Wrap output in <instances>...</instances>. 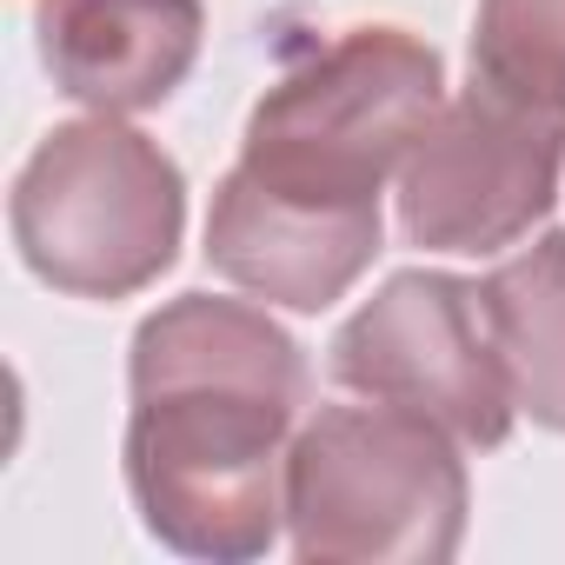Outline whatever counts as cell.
I'll use <instances>...</instances> for the list:
<instances>
[{"label": "cell", "instance_id": "3", "mask_svg": "<svg viewBox=\"0 0 565 565\" xmlns=\"http://www.w3.org/2000/svg\"><path fill=\"white\" fill-rule=\"evenodd\" d=\"M300 558L386 565L446 558L466 525V472L446 426L406 406H327L287 452Z\"/></svg>", "mask_w": 565, "mask_h": 565}, {"label": "cell", "instance_id": "6", "mask_svg": "<svg viewBox=\"0 0 565 565\" xmlns=\"http://www.w3.org/2000/svg\"><path fill=\"white\" fill-rule=\"evenodd\" d=\"M333 373L386 406L426 413L466 446H499L519 406L479 287L446 273H399L373 307H360L333 340Z\"/></svg>", "mask_w": 565, "mask_h": 565}, {"label": "cell", "instance_id": "4", "mask_svg": "<svg viewBox=\"0 0 565 565\" xmlns=\"http://www.w3.org/2000/svg\"><path fill=\"white\" fill-rule=\"evenodd\" d=\"M186 220L180 167L134 127H54L14 180V239L61 294L120 300L173 259Z\"/></svg>", "mask_w": 565, "mask_h": 565}, {"label": "cell", "instance_id": "7", "mask_svg": "<svg viewBox=\"0 0 565 565\" xmlns=\"http://www.w3.org/2000/svg\"><path fill=\"white\" fill-rule=\"evenodd\" d=\"M373 253H380V213H320V206L273 200L239 167L226 173L206 220V259L233 287L300 313L340 300Z\"/></svg>", "mask_w": 565, "mask_h": 565}, {"label": "cell", "instance_id": "5", "mask_svg": "<svg viewBox=\"0 0 565 565\" xmlns=\"http://www.w3.org/2000/svg\"><path fill=\"white\" fill-rule=\"evenodd\" d=\"M565 114L539 107L486 74L433 114V127L406 153L399 213L419 246L439 253H492L519 239L558 186Z\"/></svg>", "mask_w": 565, "mask_h": 565}, {"label": "cell", "instance_id": "9", "mask_svg": "<svg viewBox=\"0 0 565 565\" xmlns=\"http://www.w3.org/2000/svg\"><path fill=\"white\" fill-rule=\"evenodd\" d=\"M499 366L512 399L565 433V233H545L532 253L505 259L479 287Z\"/></svg>", "mask_w": 565, "mask_h": 565}, {"label": "cell", "instance_id": "1", "mask_svg": "<svg viewBox=\"0 0 565 565\" xmlns=\"http://www.w3.org/2000/svg\"><path fill=\"white\" fill-rule=\"evenodd\" d=\"M307 399L300 347L239 300L186 294L134 340L127 479L193 558H253L279 525V439Z\"/></svg>", "mask_w": 565, "mask_h": 565}, {"label": "cell", "instance_id": "2", "mask_svg": "<svg viewBox=\"0 0 565 565\" xmlns=\"http://www.w3.org/2000/svg\"><path fill=\"white\" fill-rule=\"evenodd\" d=\"M439 114V54L399 28H360L294 67L246 127L239 173L294 206L380 213L386 173Z\"/></svg>", "mask_w": 565, "mask_h": 565}, {"label": "cell", "instance_id": "8", "mask_svg": "<svg viewBox=\"0 0 565 565\" xmlns=\"http://www.w3.org/2000/svg\"><path fill=\"white\" fill-rule=\"evenodd\" d=\"M200 0H41V61L100 114L160 107L200 54Z\"/></svg>", "mask_w": 565, "mask_h": 565}, {"label": "cell", "instance_id": "10", "mask_svg": "<svg viewBox=\"0 0 565 565\" xmlns=\"http://www.w3.org/2000/svg\"><path fill=\"white\" fill-rule=\"evenodd\" d=\"M472 67L565 114V0H479Z\"/></svg>", "mask_w": 565, "mask_h": 565}]
</instances>
